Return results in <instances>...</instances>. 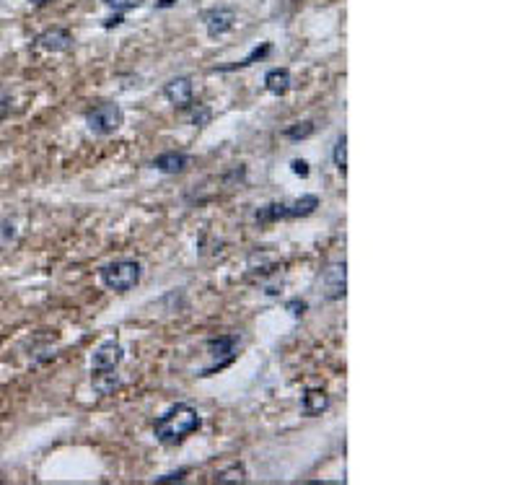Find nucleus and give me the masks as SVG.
I'll list each match as a JSON object with an SVG mask.
<instances>
[{"instance_id": "1", "label": "nucleus", "mask_w": 518, "mask_h": 485, "mask_svg": "<svg viewBox=\"0 0 518 485\" xmlns=\"http://www.w3.org/2000/svg\"><path fill=\"white\" fill-rule=\"evenodd\" d=\"M200 413L187 403H177L174 407H169L158 421L153 423L156 438L164 447H177L187 436H192L200 428Z\"/></svg>"}, {"instance_id": "2", "label": "nucleus", "mask_w": 518, "mask_h": 485, "mask_svg": "<svg viewBox=\"0 0 518 485\" xmlns=\"http://www.w3.org/2000/svg\"><path fill=\"white\" fill-rule=\"evenodd\" d=\"M99 278L101 283L109 288V291H117V294H127L130 288L140 283L143 278V268L138 260H117L109 262L99 270Z\"/></svg>"}, {"instance_id": "3", "label": "nucleus", "mask_w": 518, "mask_h": 485, "mask_svg": "<svg viewBox=\"0 0 518 485\" xmlns=\"http://www.w3.org/2000/svg\"><path fill=\"white\" fill-rule=\"evenodd\" d=\"M122 119H125L122 107L114 102H106V104H99L86 115V125L94 135H112V132L119 130Z\"/></svg>"}, {"instance_id": "4", "label": "nucleus", "mask_w": 518, "mask_h": 485, "mask_svg": "<svg viewBox=\"0 0 518 485\" xmlns=\"http://www.w3.org/2000/svg\"><path fill=\"white\" fill-rule=\"evenodd\" d=\"M347 291V265L342 262H332L327 270L321 272V294L327 301H340L345 298Z\"/></svg>"}, {"instance_id": "5", "label": "nucleus", "mask_w": 518, "mask_h": 485, "mask_svg": "<svg viewBox=\"0 0 518 485\" xmlns=\"http://www.w3.org/2000/svg\"><path fill=\"white\" fill-rule=\"evenodd\" d=\"M236 348H238V335H221V338H212L208 340V351L212 355V364L210 368H205V377L212 374L215 368H223L228 366L231 361L236 358Z\"/></svg>"}, {"instance_id": "6", "label": "nucleus", "mask_w": 518, "mask_h": 485, "mask_svg": "<svg viewBox=\"0 0 518 485\" xmlns=\"http://www.w3.org/2000/svg\"><path fill=\"white\" fill-rule=\"evenodd\" d=\"M122 358H125V348L117 340H106L91 355V371H112L122 364Z\"/></svg>"}, {"instance_id": "7", "label": "nucleus", "mask_w": 518, "mask_h": 485, "mask_svg": "<svg viewBox=\"0 0 518 485\" xmlns=\"http://www.w3.org/2000/svg\"><path fill=\"white\" fill-rule=\"evenodd\" d=\"M202 21H205V29H208L210 36H223L225 32L234 29L236 13L234 8H212V11H208L202 16Z\"/></svg>"}, {"instance_id": "8", "label": "nucleus", "mask_w": 518, "mask_h": 485, "mask_svg": "<svg viewBox=\"0 0 518 485\" xmlns=\"http://www.w3.org/2000/svg\"><path fill=\"white\" fill-rule=\"evenodd\" d=\"M36 45L47 52H68L73 47V34L68 29H47L36 36Z\"/></svg>"}, {"instance_id": "9", "label": "nucleus", "mask_w": 518, "mask_h": 485, "mask_svg": "<svg viewBox=\"0 0 518 485\" xmlns=\"http://www.w3.org/2000/svg\"><path fill=\"white\" fill-rule=\"evenodd\" d=\"M164 96L174 107H189L192 104V81L189 78H174L164 86Z\"/></svg>"}, {"instance_id": "10", "label": "nucleus", "mask_w": 518, "mask_h": 485, "mask_svg": "<svg viewBox=\"0 0 518 485\" xmlns=\"http://www.w3.org/2000/svg\"><path fill=\"white\" fill-rule=\"evenodd\" d=\"M153 166L161 174H179L189 166V156L182 154V151H166V154L156 156Z\"/></svg>"}, {"instance_id": "11", "label": "nucleus", "mask_w": 518, "mask_h": 485, "mask_svg": "<svg viewBox=\"0 0 518 485\" xmlns=\"http://www.w3.org/2000/svg\"><path fill=\"white\" fill-rule=\"evenodd\" d=\"M301 407H304V413L306 415H321L327 407H330V394L324 390H317V387H311V390H306V394H304V400H301Z\"/></svg>"}, {"instance_id": "12", "label": "nucleus", "mask_w": 518, "mask_h": 485, "mask_svg": "<svg viewBox=\"0 0 518 485\" xmlns=\"http://www.w3.org/2000/svg\"><path fill=\"white\" fill-rule=\"evenodd\" d=\"M291 83H293V78H291V71H288V68H272V71H267V75H264V86H267V91L275 96L288 94Z\"/></svg>"}, {"instance_id": "13", "label": "nucleus", "mask_w": 518, "mask_h": 485, "mask_svg": "<svg viewBox=\"0 0 518 485\" xmlns=\"http://www.w3.org/2000/svg\"><path fill=\"white\" fill-rule=\"evenodd\" d=\"M91 381H94V392L101 394V397L114 394V390H119V384H122L117 368H112V371H94V379H91Z\"/></svg>"}, {"instance_id": "14", "label": "nucleus", "mask_w": 518, "mask_h": 485, "mask_svg": "<svg viewBox=\"0 0 518 485\" xmlns=\"http://www.w3.org/2000/svg\"><path fill=\"white\" fill-rule=\"evenodd\" d=\"M319 208V198L317 195H304L298 198L293 205H288V218H306Z\"/></svg>"}, {"instance_id": "15", "label": "nucleus", "mask_w": 518, "mask_h": 485, "mask_svg": "<svg viewBox=\"0 0 518 485\" xmlns=\"http://www.w3.org/2000/svg\"><path fill=\"white\" fill-rule=\"evenodd\" d=\"M283 218H288V205L285 202H270V205H264V208L257 211V221H262V224L283 221Z\"/></svg>"}, {"instance_id": "16", "label": "nucleus", "mask_w": 518, "mask_h": 485, "mask_svg": "<svg viewBox=\"0 0 518 485\" xmlns=\"http://www.w3.org/2000/svg\"><path fill=\"white\" fill-rule=\"evenodd\" d=\"M314 122H295V125H291V128H285L283 135L288 138V141H306L308 135H314Z\"/></svg>"}, {"instance_id": "17", "label": "nucleus", "mask_w": 518, "mask_h": 485, "mask_svg": "<svg viewBox=\"0 0 518 485\" xmlns=\"http://www.w3.org/2000/svg\"><path fill=\"white\" fill-rule=\"evenodd\" d=\"M247 480V470H244V464H231L228 470H221V473L215 475V483H244Z\"/></svg>"}, {"instance_id": "18", "label": "nucleus", "mask_w": 518, "mask_h": 485, "mask_svg": "<svg viewBox=\"0 0 518 485\" xmlns=\"http://www.w3.org/2000/svg\"><path fill=\"white\" fill-rule=\"evenodd\" d=\"M332 158H334V166H337L340 171L347 169V138H345V135H340L337 143H334V154H332Z\"/></svg>"}, {"instance_id": "19", "label": "nucleus", "mask_w": 518, "mask_h": 485, "mask_svg": "<svg viewBox=\"0 0 518 485\" xmlns=\"http://www.w3.org/2000/svg\"><path fill=\"white\" fill-rule=\"evenodd\" d=\"M210 117H212V109L210 107H197L195 112H192V125H197V128H205V125H210Z\"/></svg>"}, {"instance_id": "20", "label": "nucleus", "mask_w": 518, "mask_h": 485, "mask_svg": "<svg viewBox=\"0 0 518 485\" xmlns=\"http://www.w3.org/2000/svg\"><path fill=\"white\" fill-rule=\"evenodd\" d=\"M13 239H16V226H13L11 221H3V224H0V247L11 244Z\"/></svg>"}, {"instance_id": "21", "label": "nucleus", "mask_w": 518, "mask_h": 485, "mask_svg": "<svg viewBox=\"0 0 518 485\" xmlns=\"http://www.w3.org/2000/svg\"><path fill=\"white\" fill-rule=\"evenodd\" d=\"M244 177H247V169H244V166H234L223 177V182L225 185H236V182H244Z\"/></svg>"}, {"instance_id": "22", "label": "nucleus", "mask_w": 518, "mask_h": 485, "mask_svg": "<svg viewBox=\"0 0 518 485\" xmlns=\"http://www.w3.org/2000/svg\"><path fill=\"white\" fill-rule=\"evenodd\" d=\"M267 52H270V45H262V47L251 49V55H249L247 60H241V62H238V68H247V65H251V62H254V60L264 58V55H267Z\"/></svg>"}, {"instance_id": "23", "label": "nucleus", "mask_w": 518, "mask_h": 485, "mask_svg": "<svg viewBox=\"0 0 518 485\" xmlns=\"http://www.w3.org/2000/svg\"><path fill=\"white\" fill-rule=\"evenodd\" d=\"M291 169H293L295 177H304V179L308 177V164L304 158H293V161H291Z\"/></svg>"}, {"instance_id": "24", "label": "nucleus", "mask_w": 518, "mask_h": 485, "mask_svg": "<svg viewBox=\"0 0 518 485\" xmlns=\"http://www.w3.org/2000/svg\"><path fill=\"white\" fill-rule=\"evenodd\" d=\"M285 309L293 314V317H301L304 311H306V301H301V298H293V301H288L285 304Z\"/></svg>"}, {"instance_id": "25", "label": "nucleus", "mask_w": 518, "mask_h": 485, "mask_svg": "<svg viewBox=\"0 0 518 485\" xmlns=\"http://www.w3.org/2000/svg\"><path fill=\"white\" fill-rule=\"evenodd\" d=\"M109 8H114V11H127V8H132V5H138L135 0H104Z\"/></svg>"}, {"instance_id": "26", "label": "nucleus", "mask_w": 518, "mask_h": 485, "mask_svg": "<svg viewBox=\"0 0 518 485\" xmlns=\"http://www.w3.org/2000/svg\"><path fill=\"white\" fill-rule=\"evenodd\" d=\"M184 475H187V470H179V473L164 475V477H156V480L158 483H174V480H184Z\"/></svg>"}, {"instance_id": "27", "label": "nucleus", "mask_w": 518, "mask_h": 485, "mask_svg": "<svg viewBox=\"0 0 518 485\" xmlns=\"http://www.w3.org/2000/svg\"><path fill=\"white\" fill-rule=\"evenodd\" d=\"M8 109H11V99H8V96L0 94V119L8 115Z\"/></svg>"}, {"instance_id": "28", "label": "nucleus", "mask_w": 518, "mask_h": 485, "mask_svg": "<svg viewBox=\"0 0 518 485\" xmlns=\"http://www.w3.org/2000/svg\"><path fill=\"white\" fill-rule=\"evenodd\" d=\"M119 24H122V16L117 13V16H112V19H109L104 26H106V29H112V26H119Z\"/></svg>"}, {"instance_id": "29", "label": "nucleus", "mask_w": 518, "mask_h": 485, "mask_svg": "<svg viewBox=\"0 0 518 485\" xmlns=\"http://www.w3.org/2000/svg\"><path fill=\"white\" fill-rule=\"evenodd\" d=\"M158 5H161V8H169V5H174V0H161Z\"/></svg>"}, {"instance_id": "30", "label": "nucleus", "mask_w": 518, "mask_h": 485, "mask_svg": "<svg viewBox=\"0 0 518 485\" xmlns=\"http://www.w3.org/2000/svg\"><path fill=\"white\" fill-rule=\"evenodd\" d=\"M29 3H34V5H45L47 0H29Z\"/></svg>"}]
</instances>
